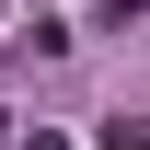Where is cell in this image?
<instances>
[{
	"label": "cell",
	"mask_w": 150,
	"mask_h": 150,
	"mask_svg": "<svg viewBox=\"0 0 150 150\" xmlns=\"http://www.w3.org/2000/svg\"><path fill=\"white\" fill-rule=\"evenodd\" d=\"M35 150H69V139H35Z\"/></svg>",
	"instance_id": "1"
}]
</instances>
